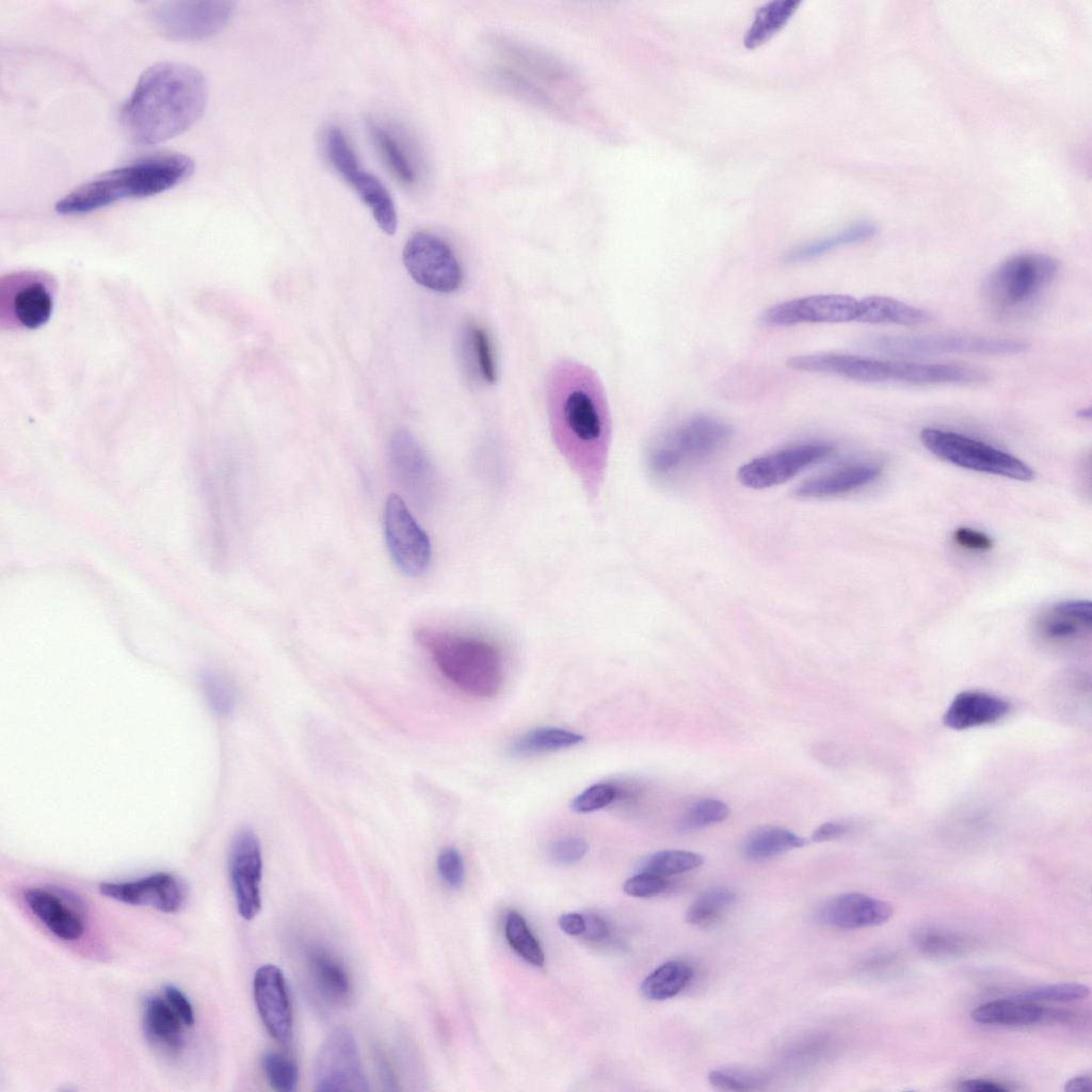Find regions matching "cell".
I'll use <instances>...</instances> for the list:
<instances>
[{"instance_id":"39","label":"cell","mask_w":1092,"mask_h":1092,"mask_svg":"<svg viewBox=\"0 0 1092 1092\" xmlns=\"http://www.w3.org/2000/svg\"><path fill=\"white\" fill-rule=\"evenodd\" d=\"M504 935L509 945L526 962L536 967L544 965L543 949L519 913L512 911L508 914L504 922Z\"/></svg>"},{"instance_id":"26","label":"cell","mask_w":1092,"mask_h":1092,"mask_svg":"<svg viewBox=\"0 0 1092 1092\" xmlns=\"http://www.w3.org/2000/svg\"><path fill=\"white\" fill-rule=\"evenodd\" d=\"M1091 625L1090 601L1065 600L1053 606L1041 616L1038 622V631L1047 641L1063 643L1090 631Z\"/></svg>"},{"instance_id":"11","label":"cell","mask_w":1092,"mask_h":1092,"mask_svg":"<svg viewBox=\"0 0 1092 1092\" xmlns=\"http://www.w3.org/2000/svg\"><path fill=\"white\" fill-rule=\"evenodd\" d=\"M51 278L39 272H20L2 277L0 319L10 326L35 330L50 319L54 304Z\"/></svg>"},{"instance_id":"35","label":"cell","mask_w":1092,"mask_h":1092,"mask_svg":"<svg viewBox=\"0 0 1092 1092\" xmlns=\"http://www.w3.org/2000/svg\"><path fill=\"white\" fill-rule=\"evenodd\" d=\"M692 976L693 969L688 963L680 960L668 961L644 978L640 991L646 999L665 1000L680 993Z\"/></svg>"},{"instance_id":"51","label":"cell","mask_w":1092,"mask_h":1092,"mask_svg":"<svg viewBox=\"0 0 1092 1092\" xmlns=\"http://www.w3.org/2000/svg\"><path fill=\"white\" fill-rule=\"evenodd\" d=\"M669 884L665 877L640 871L624 883L623 890L632 897L649 898L663 893Z\"/></svg>"},{"instance_id":"7","label":"cell","mask_w":1092,"mask_h":1092,"mask_svg":"<svg viewBox=\"0 0 1092 1092\" xmlns=\"http://www.w3.org/2000/svg\"><path fill=\"white\" fill-rule=\"evenodd\" d=\"M863 347L897 357H926L948 354L1006 356L1026 352L1028 343L1012 338L970 334H937L920 336L870 335Z\"/></svg>"},{"instance_id":"58","label":"cell","mask_w":1092,"mask_h":1092,"mask_svg":"<svg viewBox=\"0 0 1092 1092\" xmlns=\"http://www.w3.org/2000/svg\"><path fill=\"white\" fill-rule=\"evenodd\" d=\"M1064 1090L1067 1092H1082L1091 1090V1078L1088 1076H1077L1070 1079Z\"/></svg>"},{"instance_id":"30","label":"cell","mask_w":1092,"mask_h":1092,"mask_svg":"<svg viewBox=\"0 0 1092 1092\" xmlns=\"http://www.w3.org/2000/svg\"><path fill=\"white\" fill-rule=\"evenodd\" d=\"M462 354L469 370L485 384L497 380V364L487 331L476 322L465 325L462 333Z\"/></svg>"},{"instance_id":"33","label":"cell","mask_w":1092,"mask_h":1092,"mask_svg":"<svg viewBox=\"0 0 1092 1092\" xmlns=\"http://www.w3.org/2000/svg\"><path fill=\"white\" fill-rule=\"evenodd\" d=\"M582 740L583 736L563 728L537 727L514 739L509 746V754L525 757L555 752L574 746Z\"/></svg>"},{"instance_id":"24","label":"cell","mask_w":1092,"mask_h":1092,"mask_svg":"<svg viewBox=\"0 0 1092 1092\" xmlns=\"http://www.w3.org/2000/svg\"><path fill=\"white\" fill-rule=\"evenodd\" d=\"M1010 711V703L983 691L968 690L954 696L943 717L952 729H967L992 724Z\"/></svg>"},{"instance_id":"47","label":"cell","mask_w":1092,"mask_h":1092,"mask_svg":"<svg viewBox=\"0 0 1092 1092\" xmlns=\"http://www.w3.org/2000/svg\"><path fill=\"white\" fill-rule=\"evenodd\" d=\"M206 700L212 710L221 716L231 713L236 706V694L231 685L221 675L207 672L202 676Z\"/></svg>"},{"instance_id":"52","label":"cell","mask_w":1092,"mask_h":1092,"mask_svg":"<svg viewBox=\"0 0 1092 1092\" xmlns=\"http://www.w3.org/2000/svg\"><path fill=\"white\" fill-rule=\"evenodd\" d=\"M952 539L960 547L968 550L984 551L993 546V541L986 533L969 527L957 528Z\"/></svg>"},{"instance_id":"56","label":"cell","mask_w":1092,"mask_h":1092,"mask_svg":"<svg viewBox=\"0 0 1092 1092\" xmlns=\"http://www.w3.org/2000/svg\"><path fill=\"white\" fill-rule=\"evenodd\" d=\"M958 1090L962 1092H1005L1009 1091V1088L992 1079L971 1078L961 1081Z\"/></svg>"},{"instance_id":"42","label":"cell","mask_w":1092,"mask_h":1092,"mask_svg":"<svg viewBox=\"0 0 1092 1092\" xmlns=\"http://www.w3.org/2000/svg\"><path fill=\"white\" fill-rule=\"evenodd\" d=\"M709 1083L721 1091H754L768 1081L765 1073L745 1067H722L708 1074Z\"/></svg>"},{"instance_id":"25","label":"cell","mask_w":1092,"mask_h":1092,"mask_svg":"<svg viewBox=\"0 0 1092 1092\" xmlns=\"http://www.w3.org/2000/svg\"><path fill=\"white\" fill-rule=\"evenodd\" d=\"M23 899L31 912L58 938L74 942L83 935L82 918L54 894L31 887L25 892Z\"/></svg>"},{"instance_id":"31","label":"cell","mask_w":1092,"mask_h":1092,"mask_svg":"<svg viewBox=\"0 0 1092 1092\" xmlns=\"http://www.w3.org/2000/svg\"><path fill=\"white\" fill-rule=\"evenodd\" d=\"M350 184L369 208L378 226L387 235L395 234L398 224L397 211L383 182L374 175L362 170Z\"/></svg>"},{"instance_id":"57","label":"cell","mask_w":1092,"mask_h":1092,"mask_svg":"<svg viewBox=\"0 0 1092 1092\" xmlns=\"http://www.w3.org/2000/svg\"><path fill=\"white\" fill-rule=\"evenodd\" d=\"M559 928L572 936H581L585 930L584 915L579 913H566L558 920Z\"/></svg>"},{"instance_id":"46","label":"cell","mask_w":1092,"mask_h":1092,"mask_svg":"<svg viewBox=\"0 0 1092 1092\" xmlns=\"http://www.w3.org/2000/svg\"><path fill=\"white\" fill-rule=\"evenodd\" d=\"M915 946L925 954L950 957L960 953L965 942L958 934L936 928H924L914 935Z\"/></svg>"},{"instance_id":"12","label":"cell","mask_w":1092,"mask_h":1092,"mask_svg":"<svg viewBox=\"0 0 1092 1092\" xmlns=\"http://www.w3.org/2000/svg\"><path fill=\"white\" fill-rule=\"evenodd\" d=\"M402 256L407 272L420 286L440 293H451L461 287V264L440 237L418 231L406 241Z\"/></svg>"},{"instance_id":"16","label":"cell","mask_w":1092,"mask_h":1092,"mask_svg":"<svg viewBox=\"0 0 1092 1092\" xmlns=\"http://www.w3.org/2000/svg\"><path fill=\"white\" fill-rule=\"evenodd\" d=\"M835 448L823 441H808L780 449L743 464L737 472L746 487L760 489L782 484L807 467L829 457Z\"/></svg>"},{"instance_id":"43","label":"cell","mask_w":1092,"mask_h":1092,"mask_svg":"<svg viewBox=\"0 0 1092 1092\" xmlns=\"http://www.w3.org/2000/svg\"><path fill=\"white\" fill-rule=\"evenodd\" d=\"M729 815L728 806L720 800L705 798L689 806L677 823L680 832H691L721 822Z\"/></svg>"},{"instance_id":"5","label":"cell","mask_w":1092,"mask_h":1092,"mask_svg":"<svg viewBox=\"0 0 1092 1092\" xmlns=\"http://www.w3.org/2000/svg\"><path fill=\"white\" fill-rule=\"evenodd\" d=\"M732 434V428L717 418L689 417L651 441L645 457L647 470L658 482L674 481L719 451Z\"/></svg>"},{"instance_id":"6","label":"cell","mask_w":1092,"mask_h":1092,"mask_svg":"<svg viewBox=\"0 0 1092 1092\" xmlns=\"http://www.w3.org/2000/svg\"><path fill=\"white\" fill-rule=\"evenodd\" d=\"M1058 261L1042 253H1023L998 264L986 277L982 294L999 318L1022 315L1035 305L1055 282Z\"/></svg>"},{"instance_id":"20","label":"cell","mask_w":1092,"mask_h":1092,"mask_svg":"<svg viewBox=\"0 0 1092 1092\" xmlns=\"http://www.w3.org/2000/svg\"><path fill=\"white\" fill-rule=\"evenodd\" d=\"M99 893L130 905H148L160 912L174 913L183 900L178 880L167 872H157L129 882H103Z\"/></svg>"},{"instance_id":"48","label":"cell","mask_w":1092,"mask_h":1092,"mask_svg":"<svg viewBox=\"0 0 1092 1092\" xmlns=\"http://www.w3.org/2000/svg\"><path fill=\"white\" fill-rule=\"evenodd\" d=\"M616 796V789L608 783L594 784L571 802V809L578 814L592 813L609 805Z\"/></svg>"},{"instance_id":"45","label":"cell","mask_w":1092,"mask_h":1092,"mask_svg":"<svg viewBox=\"0 0 1092 1092\" xmlns=\"http://www.w3.org/2000/svg\"><path fill=\"white\" fill-rule=\"evenodd\" d=\"M1090 995V987L1078 982L1039 985L1019 993L1016 998L1031 1002H1074Z\"/></svg>"},{"instance_id":"22","label":"cell","mask_w":1092,"mask_h":1092,"mask_svg":"<svg viewBox=\"0 0 1092 1092\" xmlns=\"http://www.w3.org/2000/svg\"><path fill=\"white\" fill-rule=\"evenodd\" d=\"M1072 1015L1067 1011L1048 1009L1016 997L987 1001L970 1013L971 1019L978 1024L1011 1027L1063 1023L1069 1022Z\"/></svg>"},{"instance_id":"29","label":"cell","mask_w":1092,"mask_h":1092,"mask_svg":"<svg viewBox=\"0 0 1092 1092\" xmlns=\"http://www.w3.org/2000/svg\"><path fill=\"white\" fill-rule=\"evenodd\" d=\"M182 1021L168 1002L159 996H147L143 1003V1026L146 1037L158 1046L178 1051L183 1045Z\"/></svg>"},{"instance_id":"15","label":"cell","mask_w":1092,"mask_h":1092,"mask_svg":"<svg viewBox=\"0 0 1092 1092\" xmlns=\"http://www.w3.org/2000/svg\"><path fill=\"white\" fill-rule=\"evenodd\" d=\"M316 1091H368L358 1049L352 1032L335 1028L321 1045L315 1062Z\"/></svg>"},{"instance_id":"17","label":"cell","mask_w":1092,"mask_h":1092,"mask_svg":"<svg viewBox=\"0 0 1092 1092\" xmlns=\"http://www.w3.org/2000/svg\"><path fill=\"white\" fill-rule=\"evenodd\" d=\"M229 878L239 914L253 919L261 909V847L256 834L247 828L239 830L230 844Z\"/></svg>"},{"instance_id":"18","label":"cell","mask_w":1092,"mask_h":1092,"mask_svg":"<svg viewBox=\"0 0 1092 1092\" xmlns=\"http://www.w3.org/2000/svg\"><path fill=\"white\" fill-rule=\"evenodd\" d=\"M858 300L846 294H814L767 308L761 321L770 326L856 321Z\"/></svg>"},{"instance_id":"3","label":"cell","mask_w":1092,"mask_h":1092,"mask_svg":"<svg viewBox=\"0 0 1092 1092\" xmlns=\"http://www.w3.org/2000/svg\"><path fill=\"white\" fill-rule=\"evenodd\" d=\"M193 171V160L182 154L145 157L80 184L55 204V210L64 215L82 214L118 200L156 195L177 186Z\"/></svg>"},{"instance_id":"41","label":"cell","mask_w":1092,"mask_h":1092,"mask_svg":"<svg viewBox=\"0 0 1092 1092\" xmlns=\"http://www.w3.org/2000/svg\"><path fill=\"white\" fill-rule=\"evenodd\" d=\"M324 148L330 163L348 183L362 171L355 152L338 127H330L324 135Z\"/></svg>"},{"instance_id":"38","label":"cell","mask_w":1092,"mask_h":1092,"mask_svg":"<svg viewBox=\"0 0 1092 1092\" xmlns=\"http://www.w3.org/2000/svg\"><path fill=\"white\" fill-rule=\"evenodd\" d=\"M369 131L374 146L390 172L403 183H414L417 178L415 166L400 143L376 124H371Z\"/></svg>"},{"instance_id":"28","label":"cell","mask_w":1092,"mask_h":1092,"mask_svg":"<svg viewBox=\"0 0 1092 1092\" xmlns=\"http://www.w3.org/2000/svg\"><path fill=\"white\" fill-rule=\"evenodd\" d=\"M933 319L927 310L889 296L870 295L858 300L857 322L913 326L929 323Z\"/></svg>"},{"instance_id":"44","label":"cell","mask_w":1092,"mask_h":1092,"mask_svg":"<svg viewBox=\"0 0 1092 1092\" xmlns=\"http://www.w3.org/2000/svg\"><path fill=\"white\" fill-rule=\"evenodd\" d=\"M261 1067L269 1085L277 1092H292L299 1079L295 1062L276 1051H267L261 1059Z\"/></svg>"},{"instance_id":"37","label":"cell","mask_w":1092,"mask_h":1092,"mask_svg":"<svg viewBox=\"0 0 1092 1092\" xmlns=\"http://www.w3.org/2000/svg\"><path fill=\"white\" fill-rule=\"evenodd\" d=\"M737 893L727 886H714L703 890L686 911V922L706 927L720 919L737 901Z\"/></svg>"},{"instance_id":"36","label":"cell","mask_w":1092,"mask_h":1092,"mask_svg":"<svg viewBox=\"0 0 1092 1092\" xmlns=\"http://www.w3.org/2000/svg\"><path fill=\"white\" fill-rule=\"evenodd\" d=\"M877 227L869 222L853 224L832 236L807 242L786 255L788 262H803L822 256L837 247L864 242L874 236Z\"/></svg>"},{"instance_id":"53","label":"cell","mask_w":1092,"mask_h":1092,"mask_svg":"<svg viewBox=\"0 0 1092 1092\" xmlns=\"http://www.w3.org/2000/svg\"><path fill=\"white\" fill-rule=\"evenodd\" d=\"M163 993L165 1000L177 1013L182 1023L187 1026H192L195 1022L194 1011L186 995L173 984H165L163 986Z\"/></svg>"},{"instance_id":"4","label":"cell","mask_w":1092,"mask_h":1092,"mask_svg":"<svg viewBox=\"0 0 1092 1092\" xmlns=\"http://www.w3.org/2000/svg\"><path fill=\"white\" fill-rule=\"evenodd\" d=\"M415 638L440 674L463 693L486 698L499 692L503 680L502 659L492 643L430 627L418 629Z\"/></svg>"},{"instance_id":"55","label":"cell","mask_w":1092,"mask_h":1092,"mask_svg":"<svg viewBox=\"0 0 1092 1092\" xmlns=\"http://www.w3.org/2000/svg\"><path fill=\"white\" fill-rule=\"evenodd\" d=\"M585 918V930L581 935L583 938L591 942H600L608 937L609 926L599 915L588 914Z\"/></svg>"},{"instance_id":"40","label":"cell","mask_w":1092,"mask_h":1092,"mask_svg":"<svg viewBox=\"0 0 1092 1092\" xmlns=\"http://www.w3.org/2000/svg\"><path fill=\"white\" fill-rule=\"evenodd\" d=\"M703 864L704 857L695 852L662 850L645 858L640 871L667 878L696 869Z\"/></svg>"},{"instance_id":"21","label":"cell","mask_w":1092,"mask_h":1092,"mask_svg":"<svg viewBox=\"0 0 1092 1092\" xmlns=\"http://www.w3.org/2000/svg\"><path fill=\"white\" fill-rule=\"evenodd\" d=\"M894 915L893 905L862 893H846L829 900L821 909L820 919L842 930L877 927Z\"/></svg>"},{"instance_id":"14","label":"cell","mask_w":1092,"mask_h":1092,"mask_svg":"<svg viewBox=\"0 0 1092 1092\" xmlns=\"http://www.w3.org/2000/svg\"><path fill=\"white\" fill-rule=\"evenodd\" d=\"M391 477L419 508L430 507L437 494L435 469L423 447L406 429L396 430L388 441Z\"/></svg>"},{"instance_id":"19","label":"cell","mask_w":1092,"mask_h":1092,"mask_svg":"<svg viewBox=\"0 0 1092 1092\" xmlns=\"http://www.w3.org/2000/svg\"><path fill=\"white\" fill-rule=\"evenodd\" d=\"M253 995L267 1031L280 1045H289L292 1040L293 1021L282 970L273 964L259 967L253 980Z\"/></svg>"},{"instance_id":"8","label":"cell","mask_w":1092,"mask_h":1092,"mask_svg":"<svg viewBox=\"0 0 1092 1092\" xmlns=\"http://www.w3.org/2000/svg\"><path fill=\"white\" fill-rule=\"evenodd\" d=\"M920 440L932 454L962 468L1019 481L1034 478L1032 468L1018 457L957 432L927 428Z\"/></svg>"},{"instance_id":"49","label":"cell","mask_w":1092,"mask_h":1092,"mask_svg":"<svg viewBox=\"0 0 1092 1092\" xmlns=\"http://www.w3.org/2000/svg\"><path fill=\"white\" fill-rule=\"evenodd\" d=\"M589 849L584 838L565 836L552 841L547 850L549 860L556 865L568 866L581 861Z\"/></svg>"},{"instance_id":"13","label":"cell","mask_w":1092,"mask_h":1092,"mask_svg":"<svg viewBox=\"0 0 1092 1092\" xmlns=\"http://www.w3.org/2000/svg\"><path fill=\"white\" fill-rule=\"evenodd\" d=\"M384 535L390 558L401 573L416 578L428 571L432 556L429 536L402 498L394 494L384 508Z\"/></svg>"},{"instance_id":"23","label":"cell","mask_w":1092,"mask_h":1092,"mask_svg":"<svg viewBox=\"0 0 1092 1092\" xmlns=\"http://www.w3.org/2000/svg\"><path fill=\"white\" fill-rule=\"evenodd\" d=\"M882 465L876 462L851 463L802 482L796 495L803 498H826L844 495L878 479Z\"/></svg>"},{"instance_id":"2","label":"cell","mask_w":1092,"mask_h":1092,"mask_svg":"<svg viewBox=\"0 0 1092 1092\" xmlns=\"http://www.w3.org/2000/svg\"><path fill=\"white\" fill-rule=\"evenodd\" d=\"M203 74L188 64L162 62L147 68L123 108L130 138L154 145L175 138L202 116L207 102Z\"/></svg>"},{"instance_id":"32","label":"cell","mask_w":1092,"mask_h":1092,"mask_svg":"<svg viewBox=\"0 0 1092 1092\" xmlns=\"http://www.w3.org/2000/svg\"><path fill=\"white\" fill-rule=\"evenodd\" d=\"M807 844L789 830L777 826H760L751 832L743 841L742 852L751 861H765Z\"/></svg>"},{"instance_id":"10","label":"cell","mask_w":1092,"mask_h":1092,"mask_svg":"<svg viewBox=\"0 0 1092 1092\" xmlns=\"http://www.w3.org/2000/svg\"><path fill=\"white\" fill-rule=\"evenodd\" d=\"M234 11L232 1H166L158 3L150 16L163 35L176 41H199L221 32Z\"/></svg>"},{"instance_id":"50","label":"cell","mask_w":1092,"mask_h":1092,"mask_svg":"<svg viewBox=\"0 0 1092 1092\" xmlns=\"http://www.w3.org/2000/svg\"><path fill=\"white\" fill-rule=\"evenodd\" d=\"M436 867L440 879L448 886L459 888L463 884L465 877L464 862L455 848H444L437 855Z\"/></svg>"},{"instance_id":"34","label":"cell","mask_w":1092,"mask_h":1092,"mask_svg":"<svg viewBox=\"0 0 1092 1092\" xmlns=\"http://www.w3.org/2000/svg\"><path fill=\"white\" fill-rule=\"evenodd\" d=\"M800 4V0H774L760 6L744 34V47L753 49L769 41L788 22Z\"/></svg>"},{"instance_id":"9","label":"cell","mask_w":1092,"mask_h":1092,"mask_svg":"<svg viewBox=\"0 0 1092 1092\" xmlns=\"http://www.w3.org/2000/svg\"><path fill=\"white\" fill-rule=\"evenodd\" d=\"M989 373L963 364H924L915 362L882 360L860 356L856 381L864 383L896 382L910 385L981 384Z\"/></svg>"},{"instance_id":"27","label":"cell","mask_w":1092,"mask_h":1092,"mask_svg":"<svg viewBox=\"0 0 1092 1092\" xmlns=\"http://www.w3.org/2000/svg\"><path fill=\"white\" fill-rule=\"evenodd\" d=\"M308 970L318 991L334 1003H346L352 995V983L342 963L324 948L315 947L307 954Z\"/></svg>"},{"instance_id":"1","label":"cell","mask_w":1092,"mask_h":1092,"mask_svg":"<svg viewBox=\"0 0 1092 1092\" xmlns=\"http://www.w3.org/2000/svg\"><path fill=\"white\" fill-rule=\"evenodd\" d=\"M546 403L556 447L587 494L595 497L611 441L610 411L599 379L585 365L563 359L549 371Z\"/></svg>"},{"instance_id":"54","label":"cell","mask_w":1092,"mask_h":1092,"mask_svg":"<svg viewBox=\"0 0 1092 1092\" xmlns=\"http://www.w3.org/2000/svg\"><path fill=\"white\" fill-rule=\"evenodd\" d=\"M851 824L844 820H834L822 823L812 835L814 841H829L842 837L849 833Z\"/></svg>"}]
</instances>
